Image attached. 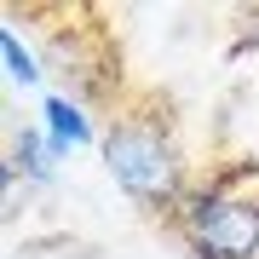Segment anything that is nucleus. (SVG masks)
<instances>
[{"label":"nucleus","mask_w":259,"mask_h":259,"mask_svg":"<svg viewBox=\"0 0 259 259\" xmlns=\"http://www.w3.org/2000/svg\"><path fill=\"white\" fill-rule=\"evenodd\" d=\"M104 167L121 185L133 207L144 213H173L185 207L190 185V167H185V150H179L173 127H167L161 110H121L110 115V133H104Z\"/></svg>","instance_id":"obj_1"},{"label":"nucleus","mask_w":259,"mask_h":259,"mask_svg":"<svg viewBox=\"0 0 259 259\" xmlns=\"http://www.w3.org/2000/svg\"><path fill=\"white\" fill-rule=\"evenodd\" d=\"M179 236L196 259H259V196L219 179L196 185L179 207Z\"/></svg>","instance_id":"obj_2"},{"label":"nucleus","mask_w":259,"mask_h":259,"mask_svg":"<svg viewBox=\"0 0 259 259\" xmlns=\"http://www.w3.org/2000/svg\"><path fill=\"white\" fill-rule=\"evenodd\" d=\"M40 127L52 133V144H58V156H69V150H87L98 139L93 133V115H87V104L81 98H69V93H47V104H40Z\"/></svg>","instance_id":"obj_3"},{"label":"nucleus","mask_w":259,"mask_h":259,"mask_svg":"<svg viewBox=\"0 0 259 259\" xmlns=\"http://www.w3.org/2000/svg\"><path fill=\"white\" fill-rule=\"evenodd\" d=\"M0 58H6V81L12 87H40L47 69H40V58L18 40V29H0Z\"/></svg>","instance_id":"obj_5"},{"label":"nucleus","mask_w":259,"mask_h":259,"mask_svg":"<svg viewBox=\"0 0 259 259\" xmlns=\"http://www.w3.org/2000/svg\"><path fill=\"white\" fill-rule=\"evenodd\" d=\"M58 161H64V156H58V144H52L47 127H18V133H12L6 167H12V173H23V185H52Z\"/></svg>","instance_id":"obj_4"}]
</instances>
